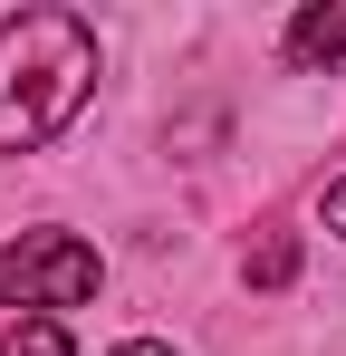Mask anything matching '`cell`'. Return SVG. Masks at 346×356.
<instances>
[{
  "mask_svg": "<svg viewBox=\"0 0 346 356\" xmlns=\"http://www.w3.org/2000/svg\"><path fill=\"white\" fill-rule=\"evenodd\" d=\"M0 356H77V347H67V327H58V318H19V327L0 337Z\"/></svg>",
  "mask_w": 346,
  "mask_h": 356,
  "instance_id": "5",
  "label": "cell"
},
{
  "mask_svg": "<svg viewBox=\"0 0 346 356\" xmlns=\"http://www.w3.org/2000/svg\"><path fill=\"white\" fill-rule=\"evenodd\" d=\"M115 356H173V347H154V337H135V347H115Z\"/></svg>",
  "mask_w": 346,
  "mask_h": 356,
  "instance_id": "7",
  "label": "cell"
},
{
  "mask_svg": "<svg viewBox=\"0 0 346 356\" xmlns=\"http://www.w3.org/2000/svg\"><path fill=\"white\" fill-rule=\"evenodd\" d=\"M318 212H327V232H346V174L327 183V202H318Z\"/></svg>",
  "mask_w": 346,
  "mask_h": 356,
  "instance_id": "6",
  "label": "cell"
},
{
  "mask_svg": "<svg viewBox=\"0 0 346 356\" xmlns=\"http://www.w3.org/2000/svg\"><path fill=\"white\" fill-rule=\"evenodd\" d=\"M97 298V250L77 232H19L0 250V308H77Z\"/></svg>",
  "mask_w": 346,
  "mask_h": 356,
  "instance_id": "2",
  "label": "cell"
},
{
  "mask_svg": "<svg viewBox=\"0 0 346 356\" xmlns=\"http://www.w3.org/2000/svg\"><path fill=\"white\" fill-rule=\"evenodd\" d=\"M240 280H250V289H288V280H298V232H260L240 250Z\"/></svg>",
  "mask_w": 346,
  "mask_h": 356,
  "instance_id": "4",
  "label": "cell"
},
{
  "mask_svg": "<svg viewBox=\"0 0 346 356\" xmlns=\"http://www.w3.org/2000/svg\"><path fill=\"white\" fill-rule=\"evenodd\" d=\"M97 87V29L67 10H10L0 19V154L49 145Z\"/></svg>",
  "mask_w": 346,
  "mask_h": 356,
  "instance_id": "1",
  "label": "cell"
},
{
  "mask_svg": "<svg viewBox=\"0 0 346 356\" xmlns=\"http://www.w3.org/2000/svg\"><path fill=\"white\" fill-rule=\"evenodd\" d=\"M288 58H298V67L346 58V10H298V19H288Z\"/></svg>",
  "mask_w": 346,
  "mask_h": 356,
  "instance_id": "3",
  "label": "cell"
}]
</instances>
